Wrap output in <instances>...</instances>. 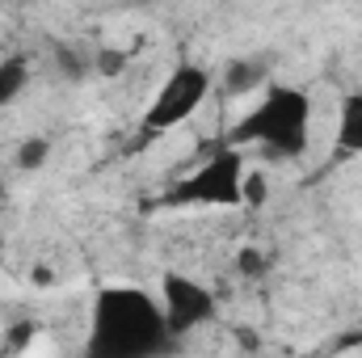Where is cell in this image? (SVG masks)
Listing matches in <instances>:
<instances>
[{
	"mask_svg": "<svg viewBox=\"0 0 362 358\" xmlns=\"http://www.w3.org/2000/svg\"><path fill=\"white\" fill-rule=\"evenodd\" d=\"M177 337L169 333L160 295L144 287H101L89 312V350L93 358H156L169 354Z\"/></svg>",
	"mask_w": 362,
	"mask_h": 358,
	"instance_id": "6da1fadb",
	"label": "cell"
},
{
	"mask_svg": "<svg viewBox=\"0 0 362 358\" xmlns=\"http://www.w3.org/2000/svg\"><path fill=\"white\" fill-rule=\"evenodd\" d=\"M232 144H253L274 161H299L312 144V93L299 85H266L262 101L232 127Z\"/></svg>",
	"mask_w": 362,
	"mask_h": 358,
	"instance_id": "7a4b0ae2",
	"label": "cell"
},
{
	"mask_svg": "<svg viewBox=\"0 0 362 358\" xmlns=\"http://www.w3.org/2000/svg\"><path fill=\"white\" fill-rule=\"evenodd\" d=\"M245 156L240 148H223L206 156L189 178H181L169 194L173 207H240L245 202Z\"/></svg>",
	"mask_w": 362,
	"mask_h": 358,
	"instance_id": "3957f363",
	"label": "cell"
},
{
	"mask_svg": "<svg viewBox=\"0 0 362 358\" xmlns=\"http://www.w3.org/2000/svg\"><path fill=\"white\" fill-rule=\"evenodd\" d=\"M206 97H211V72L202 64L181 59L177 68L165 76V85L156 89L152 105L144 110V118H139L144 135H165V131H173L181 122H189L202 110Z\"/></svg>",
	"mask_w": 362,
	"mask_h": 358,
	"instance_id": "277c9868",
	"label": "cell"
},
{
	"mask_svg": "<svg viewBox=\"0 0 362 358\" xmlns=\"http://www.w3.org/2000/svg\"><path fill=\"white\" fill-rule=\"evenodd\" d=\"M160 308H165V321H169V333L173 337H185L202 325H211L219 316V299L206 282L181 274V270H165L160 278Z\"/></svg>",
	"mask_w": 362,
	"mask_h": 358,
	"instance_id": "5b68a950",
	"label": "cell"
},
{
	"mask_svg": "<svg viewBox=\"0 0 362 358\" xmlns=\"http://www.w3.org/2000/svg\"><path fill=\"white\" fill-rule=\"evenodd\" d=\"M333 148L341 161L362 156V89H350L337 105V131H333Z\"/></svg>",
	"mask_w": 362,
	"mask_h": 358,
	"instance_id": "8992f818",
	"label": "cell"
},
{
	"mask_svg": "<svg viewBox=\"0 0 362 358\" xmlns=\"http://www.w3.org/2000/svg\"><path fill=\"white\" fill-rule=\"evenodd\" d=\"M270 85V64L266 59H232L223 68V93L240 97V93H253V89H266Z\"/></svg>",
	"mask_w": 362,
	"mask_h": 358,
	"instance_id": "52a82bcc",
	"label": "cell"
},
{
	"mask_svg": "<svg viewBox=\"0 0 362 358\" xmlns=\"http://www.w3.org/2000/svg\"><path fill=\"white\" fill-rule=\"evenodd\" d=\"M25 89H30V59L25 55H0V110L21 101Z\"/></svg>",
	"mask_w": 362,
	"mask_h": 358,
	"instance_id": "ba28073f",
	"label": "cell"
},
{
	"mask_svg": "<svg viewBox=\"0 0 362 358\" xmlns=\"http://www.w3.org/2000/svg\"><path fill=\"white\" fill-rule=\"evenodd\" d=\"M47 161H51V139H47V135L21 139V148H17V169H21V173H38Z\"/></svg>",
	"mask_w": 362,
	"mask_h": 358,
	"instance_id": "9c48e42d",
	"label": "cell"
},
{
	"mask_svg": "<svg viewBox=\"0 0 362 358\" xmlns=\"http://www.w3.org/2000/svg\"><path fill=\"white\" fill-rule=\"evenodd\" d=\"M127 64H131V59H127V51H118V47H101V51L93 55V72L105 76V81H110V76H122Z\"/></svg>",
	"mask_w": 362,
	"mask_h": 358,
	"instance_id": "30bf717a",
	"label": "cell"
},
{
	"mask_svg": "<svg viewBox=\"0 0 362 358\" xmlns=\"http://www.w3.org/2000/svg\"><path fill=\"white\" fill-rule=\"evenodd\" d=\"M236 270H240L245 278H262V274L270 270V258H266L262 249H240V253H236Z\"/></svg>",
	"mask_w": 362,
	"mask_h": 358,
	"instance_id": "8fae6325",
	"label": "cell"
},
{
	"mask_svg": "<svg viewBox=\"0 0 362 358\" xmlns=\"http://www.w3.org/2000/svg\"><path fill=\"white\" fill-rule=\"evenodd\" d=\"M245 202L249 207H262L266 202V178L262 173H245Z\"/></svg>",
	"mask_w": 362,
	"mask_h": 358,
	"instance_id": "7c38bea8",
	"label": "cell"
},
{
	"mask_svg": "<svg viewBox=\"0 0 362 358\" xmlns=\"http://www.w3.org/2000/svg\"><path fill=\"white\" fill-rule=\"evenodd\" d=\"M55 59H59V68H64V72H68V76H72V81H76V76H85V72H89V59H81V55H76V51H68V47H64V51H59V55H55Z\"/></svg>",
	"mask_w": 362,
	"mask_h": 358,
	"instance_id": "4fadbf2b",
	"label": "cell"
}]
</instances>
